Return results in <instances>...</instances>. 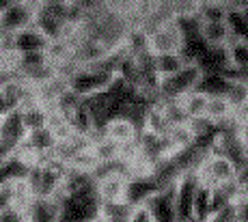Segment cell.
Here are the masks:
<instances>
[{
  "label": "cell",
  "mask_w": 248,
  "mask_h": 222,
  "mask_svg": "<svg viewBox=\"0 0 248 222\" xmlns=\"http://www.w3.org/2000/svg\"><path fill=\"white\" fill-rule=\"evenodd\" d=\"M160 106H162V110H164L166 119L170 121V125H184V123H188L190 121L179 99L177 102H160Z\"/></svg>",
  "instance_id": "cell-27"
},
{
  "label": "cell",
  "mask_w": 248,
  "mask_h": 222,
  "mask_svg": "<svg viewBox=\"0 0 248 222\" xmlns=\"http://www.w3.org/2000/svg\"><path fill=\"white\" fill-rule=\"evenodd\" d=\"M0 222H28L26 209L9 203V205H4L2 211H0Z\"/></svg>",
  "instance_id": "cell-30"
},
{
  "label": "cell",
  "mask_w": 248,
  "mask_h": 222,
  "mask_svg": "<svg viewBox=\"0 0 248 222\" xmlns=\"http://www.w3.org/2000/svg\"><path fill=\"white\" fill-rule=\"evenodd\" d=\"M47 45H50V41L35 26L13 35V48H16L17 54H24V52H46Z\"/></svg>",
  "instance_id": "cell-13"
},
{
  "label": "cell",
  "mask_w": 248,
  "mask_h": 222,
  "mask_svg": "<svg viewBox=\"0 0 248 222\" xmlns=\"http://www.w3.org/2000/svg\"><path fill=\"white\" fill-rule=\"evenodd\" d=\"M181 106H184L188 119H197V117H205V110H207V95H203L201 91L192 89L190 93H186L184 97L179 99Z\"/></svg>",
  "instance_id": "cell-21"
},
{
  "label": "cell",
  "mask_w": 248,
  "mask_h": 222,
  "mask_svg": "<svg viewBox=\"0 0 248 222\" xmlns=\"http://www.w3.org/2000/svg\"><path fill=\"white\" fill-rule=\"evenodd\" d=\"M26 183L31 188L35 198H54L65 194V166L56 162L37 164L31 168L26 177Z\"/></svg>",
  "instance_id": "cell-1"
},
{
  "label": "cell",
  "mask_w": 248,
  "mask_h": 222,
  "mask_svg": "<svg viewBox=\"0 0 248 222\" xmlns=\"http://www.w3.org/2000/svg\"><path fill=\"white\" fill-rule=\"evenodd\" d=\"M207 222H240V209H237V203H229V205L220 207L218 211H214L209 216Z\"/></svg>",
  "instance_id": "cell-28"
},
{
  "label": "cell",
  "mask_w": 248,
  "mask_h": 222,
  "mask_svg": "<svg viewBox=\"0 0 248 222\" xmlns=\"http://www.w3.org/2000/svg\"><path fill=\"white\" fill-rule=\"evenodd\" d=\"M0 194H2V186H0Z\"/></svg>",
  "instance_id": "cell-35"
},
{
  "label": "cell",
  "mask_w": 248,
  "mask_h": 222,
  "mask_svg": "<svg viewBox=\"0 0 248 222\" xmlns=\"http://www.w3.org/2000/svg\"><path fill=\"white\" fill-rule=\"evenodd\" d=\"M197 15L201 22H225L227 20V9L222 0H199L197 2Z\"/></svg>",
  "instance_id": "cell-20"
},
{
  "label": "cell",
  "mask_w": 248,
  "mask_h": 222,
  "mask_svg": "<svg viewBox=\"0 0 248 222\" xmlns=\"http://www.w3.org/2000/svg\"><path fill=\"white\" fill-rule=\"evenodd\" d=\"M127 177L125 173H110L104 177L95 179L97 196L102 203H125V190H127Z\"/></svg>",
  "instance_id": "cell-8"
},
{
  "label": "cell",
  "mask_w": 248,
  "mask_h": 222,
  "mask_svg": "<svg viewBox=\"0 0 248 222\" xmlns=\"http://www.w3.org/2000/svg\"><path fill=\"white\" fill-rule=\"evenodd\" d=\"M188 125L192 127L194 136H207V134H214V132H218V125L214 123L212 119H207V117H197V119H190Z\"/></svg>",
  "instance_id": "cell-29"
},
{
  "label": "cell",
  "mask_w": 248,
  "mask_h": 222,
  "mask_svg": "<svg viewBox=\"0 0 248 222\" xmlns=\"http://www.w3.org/2000/svg\"><path fill=\"white\" fill-rule=\"evenodd\" d=\"M61 198H32L26 207L28 222H59L61 218Z\"/></svg>",
  "instance_id": "cell-9"
},
{
  "label": "cell",
  "mask_w": 248,
  "mask_h": 222,
  "mask_svg": "<svg viewBox=\"0 0 248 222\" xmlns=\"http://www.w3.org/2000/svg\"><path fill=\"white\" fill-rule=\"evenodd\" d=\"M194 173H197L199 181L209 188L227 186V183H233L237 179L235 164L220 153H207L201 160V164L194 168Z\"/></svg>",
  "instance_id": "cell-2"
},
{
  "label": "cell",
  "mask_w": 248,
  "mask_h": 222,
  "mask_svg": "<svg viewBox=\"0 0 248 222\" xmlns=\"http://www.w3.org/2000/svg\"><path fill=\"white\" fill-rule=\"evenodd\" d=\"M181 44H184V37L177 30L175 22L166 26H160L155 30L149 32V52L154 56H162V54H175V52L181 50Z\"/></svg>",
  "instance_id": "cell-6"
},
{
  "label": "cell",
  "mask_w": 248,
  "mask_h": 222,
  "mask_svg": "<svg viewBox=\"0 0 248 222\" xmlns=\"http://www.w3.org/2000/svg\"><path fill=\"white\" fill-rule=\"evenodd\" d=\"M177 186V183H175ZM175 186L158 190L142 207L151 214L154 222H177V207H175Z\"/></svg>",
  "instance_id": "cell-7"
},
{
  "label": "cell",
  "mask_w": 248,
  "mask_h": 222,
  "mask_svg": "<svg viewBox=\"0 0 248 222\" xmlns=\"http://www.w3.org/2000/svg\"><path fill=\"white\" fill-rule=\"evenodd\" d=\"M127 222H154V218H151V214L147 211V207H136Z\"/></svg>",
  "instance_id": "cell-31"
},
{
  "label": "cell",
  "mask_w": 248,
  "mask_h": 222,
  "mask_svg": "<svg viewBox=\"0 0 248 222\" xmlns=\"http://www.w3.org/2000/svg\"><path fill=\"white\" fill-rule=\"evenodd\" d=\"M91 151L95 153V158H97L99 164H110V162H119V160H121V145L108 140L106 136L95 138Z\"/></svg>",
  "instance_id": "cell-17"
},
{
  "label": "cell",
  "mask_w": 248,
  "mask_h": 222,
  "mask_svg": "<svg viewBox=\"0 0 248 222\" xmlns=\"http://www.w3.org/2000/svg\"><path fill=\"white\" fill-rule=\"evenodd\" d=\"M11 110V108H9V104L4 102V97H2V93H0V117H4L7 115V112Z\"/></svg>",
  "instance_id": "cell-32"
},
{
  "label": "cell",
  "mask_w": 248,
  "mask_h": 222,
  "mask_svg": "<svg viewBox=\"0 0 248 222\" xmlns=\"http://www.w3.org/2000/svg\"><path fill=\"white\" fill-rule=\"evenodd\" d=\"M229 84H231V80L220 74H201V78H199L194 89L201 91L203 95H207V97H216V95H225Z\"/></svg>",
  "instance_id": "cell-16"
},
{
  "label": "cell",
  "mask_w": 248,
  "mask_h": 222,
  "mask_svg": "<svg viewBox=\"0 0 248 222\" xmlns=\"http://www.w3.org/2000/svg\"><path fill=\"white\" fill-rule=\"evenodd\" d=\"M22 112V123L26 127V132H35L46 127L47 123V108L46 106H35V108H26Z\"/></svg>",
  "instance_id": "cell-25"
},
{
  "label": "cell",
  "mask_w": 248,
  "mask_h": 222,
  "mask_svg": "<svg viewBox=\"0 0 248 222\" xmlns=\"http://www.w3.org/2000/svg\"><path fill=\"white\" fill-rule=\"evenodd\" d=\"M186 65H188V63L184 60V56H181L179 52H175V54L155 56V74H158L160 78H169V75L181 72Z\"/></svg>",
  "instance_id": "cell-22"
},
{
  "label": "cell",
  "mask_w": 248,
  "mask_h": 222,
  "mask_svg": "<svg viewBox=\"0 0 248 222\" xmlns=\"http://www.w3.org/2000/svg\"><path fill=\"white\" fill-rule=\"evenodd\" d=\"M201 37L209 48H225L231 44L227 20L225 22H201Z\"/></svg>",
  "instance_id": "cell-14"
},
{
  "label": "cell",
  "mask_w": 248,
  "mask_h": 222,
  "mask_svg": "<svg viewBox=\"0 0 248 222\" xmlns=\"http://www.w3.org/2000/svg\"><path fill=\"white\" fill-rule=\"evenodd\" d=\"M209 50V45L203 41L201 35H192V37H184L179 54L184 56V60L188 65H199V60L205 56V52Z\"/></svg>",
  "instance_id": "cell-18"
},
{
  "label": "cell",
  "mask_w": 248,
  "mask_h": 222,
  "mask_svg": "<svg viewBox=\"0 0 248 222\" xmlns=\"http://www.w3.org/2000/svg\"><path fill=\"white\" fill-rule=\"evenodd\" d=\"M188 222H197V220H188Z\"/></svg>",
  "instance_id": "cell-36"
},
{
  "label": "cell",
  "mask_w": 248,
  "mask_h": 222,
  "mask_svg": "<svg viewBox=\"0 0 248 222\" xmlns=\"http://www.w3.org/2000/svg\"><path fill=\"white\" fill-rule=\"evenodd\" d=\"M41 7L39 2L32 0H11V4L7 7V11L0 15V30L2 35H17V32L26 30L35 24V15Z\"/></svg>",
  "instance_id": "cell-3"
},
{
  "label": "cell",
  "mask_w": 248,
  "mask_h": 222,
  "mask_svg": "<svg viewBox=\"0 0 248 222\" xmlns=\"http://www.w3.org/2000/svg\"><path fill=\"white\" fill-rule=\"evenodd\" d=\"M225 97H227V102L231 104L233 110L240 112L242 108L246 106V102H248V84L242 82V80H231Z\"/></svg>",
  "instance_id": "cell-24"
},
{
  "label": "cell",
  "mask_w": 248,
  "mask_h": 222,
  "mask_svg": "<svg viewBox=\"0 0 248 222\" xmlns=\"http://www.w3.org/2000/svg\"><path fill=\"white\" fill-rule=\"evenodd\" d=\"M170 121L166 119L164 110H162L160 104H154V106L147 108L145 115V125H142V134L155 136V138H166L170 132Z\"/></svg>",
  "instance_id": "cell-12"
},
{
  "label": "cell",
  "mask_w": 248,
  "mask_h": 222,
  "mask_svg": "<svg viewBox=\"0 0 248 222\" xmlns=\"http://www.w3.org/2000/svg\"><path fill=\"white\" fill-rule=\"evenodd\" d=\"M158 192V186L151 177H130L125 190V203L130 207H142L151 196Z\"/></svg>",
  "instance_id": "cell-10"
},
{
  "label": "cell",
  "mask_w": 248,
  "mask_h": 222,
  "mask_svg": "<svg viewBox=\"0 0 248 222\" xmlns=\"http://www.w3.org/2000/svg\"><path fill=\"white\" fill-rule=\"evenodd\" d=\"M199 177L194 171L181 175V179L175 186V207H177V222H188L192 220V209H194V194L199 188Z\"/></svg>",
  "instance_id": "cell-5"
},
{
  "label": "cell",
  "mask_w": 248,
  "mask_h": 222,
  "mask_svg": "<svg viewBox=\"0 0 248 222\" xmlns=\"http://www.w3.org/2000/svg\"><path fill=\"white\" fill-rule=\"evenodd\" d=\"M205 117L212 119L216 125H225V123H229V121H237L235 110L231 108V104L227 102L225 95L207 97V110H205Z\"/></svg>",
  "instance_id": "cell-15"
},
{
  "label": "cell",
  "mask_w": 248,
  "mask_h": 222,
  "mask_svg": "<svg viewBox=\"0 0 248 222\" xmlns=\"http://www.w3.org/2000/svg\"><path fill=\"white\" fill-rule=\"evenodd\" d=\"M244 117H248V102H246V106L242 108L240 112H235V119H237V121H240V119H244Z\"/></svg>",
  "instance_id": "cell-33"
},
{
  "label": "cell",
  "mask_w": 248,
  "mask_h": 222,
  "mask_svg": "<svg viewBox=\"0 0 248 222\" xmlns=\"http://www.w3.org/2000/svg\"><path fill=\"white\" fill-rule=\"evenodd\" d=\"M104 136L123 147V145L138 140L140 132H138V127L132 123V121H127L125 117H114V119H110L106 123V127H104Z\"/></svg>",
  "instance_id": "cell-11"
},
{
  "label": "cell",
  "mask_w": 248,
  "mask_h": 222,
  "mask_svg": "<svg viewBox=\"0 0 248 222\" xmlns=\"http://www.w3.org/2000/svg\"><path fill=\"white\" fill-rule=\"evenodd\" d=\"M9 4H11V0H0V15H2V13L7 11Z\"/></svg>",
  "instance_id": "cell-34"
},
{
  "label": "cell",
  "mask_w": 248,
  "mask_h": 222,
  "mask_svg": "<svg viewBox=\"0 0 248 222\" xmlns=\"http://www.w3.org/2000/svg\"><path fill=\"white\" fill-rule=\"evenodd\" d=\"M229 60L233 69H248V44L246 41H233L229 45Z\"/></svg>",
  "instance_id": "cell-26"
},
{
  "label": "cell",
  "mask_w": 248,
  "mask_h": 222,
  "mask_svg": "<svg viewBox=\"0 0 248 222\" xmlns=\"http://www.w3.org/2000/svg\"><path fill=\"white\" fill-rule=\"evenodd\" d=\"M212 216V188L199 183L197 194H194V209H192V220L197 222H207Z\"/></svg>",
  "instance_id": "cell-19"
},
{
  "label": "cell",
  "mask_w": 248,
  "mask_h": 222,
  "mask_svg": "<svg viewBox=\"0 0 248 222\" xmlns=\"http://www.w3.org/2000/svg\"><path fill=\"white\" fill-rule=\"evenodd\" d=\"M201 69L197 65H186L181 72L169 75V78H160V87H158V104L160 102H177L190 93L197 87L199 78H201Z\"/></svg>",
  "instance_id": "cell-4"
},
{
  "label": "cell",
  "mask_w": 248,
  "mask_h": 222,
  "mask_svg": "<svg viewBox=\"0 0 248 222\" xmlns=\"http://www.w3.org/2000/svg\"><path fill=\"white\" fill-rule=\"evenodd\" d=\"M166 138H169L170 147H173L175 151H181V149L192 147L194 140H197V136H194L192 127H190L188 123H184V125H173L170 127V132H169Z\"/></svg>",
  "instance_id": "cell-23"
}]
</instances>
